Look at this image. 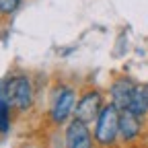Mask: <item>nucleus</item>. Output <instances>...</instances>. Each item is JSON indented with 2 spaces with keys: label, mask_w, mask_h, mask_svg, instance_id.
<instances>
[{
  "label": "nucleus",
  "mask_w": 148,
  "mask_h": 148,
  "mask_svg": "<svg viewBox=\"0 0 148 148\" xmlns=\"http://www.w3.org/2000/svg\"><path fill=\"white\" fill-rule=\"evenodd\" d=\"M4 95L6 101L10 105V109L14 111H27L33 105V84L29 80V76L25 74H14V76H8L4 82Z\"/></svg>",
  "instance_id": "1"
},
{
  "label": "nucleus",
  "mask_w": 148,
  "mask_h": 148,
  "mask_svg": "<svg viewBox=\"0 0 148 148\" xmlns=\"http://www.w3.org/2000/svg\"><path fill=\"white\" fill-rule=\"evenodd\" d=\"M119 115H121V111L113 103H107L103 107L101 115L97 119V125H95V140L101 146H109L115 142V138L119 134Z\"/></svg>",
  "instance_id": "2"
},
{
  "label": "nucleus",
  "mask_w": 148,
  "mask_h": 148,
  "mask_svg": "<svg viewBox=\"0 0 148 148\" xmlns=\"http://www.w3.org/2000/svg\"><path fill=\"white\" fill-rule=\"evenodd\" d=\"M103 107H105L103 105V95L97 88H88L76 101V107H74V119H78V121L88 125L90 121L99 119Z\"/></svg>",
  "instance_id": "3"
},
{
  "label": "nucleus",
  "mask_w": 148,
  "mask_h": 148,
  "mask_svg": "<svg viewBox=\"0 0 148 148\" xmlns=\"http://www.w3.org/2000/svg\"><path fill=\"white\" fill-rule=\"evenodd\" d=\"M74 107H76V90L72 86H60L51 99V109H49L51 121L64 123L70 115H74Z\"/></svg>",
  "instance_id": "4"
},
{
  "label": "nucleus",
  "mask_w": 148,
  "mask_h": 148,
  "mask_svg": "<svg viewBox=\"0 0 148 148\" xmlns=\"http://www.w3.org/2000/svg\"><path fill=\"white\" fill-rule=\"evenodd\" d=\"M136 88H138V84L132 78H127V76H121V78L113 80V84H111V88H109L111 103H113L119 111L130 109V103H132V99L136 95Z\"/></svg>",
  "instance_id": "5"
},
{
  "label": "nucleus",
  "mask_w": 148,
  "mask_h": 148,
  "mask_svg": "<svg viewBox=\"0 0 148 148\" xmlns=\"http://www.w3.org/2000/svg\"><path fill=\"white\" fill-rule=\"evenodd\" d=\"M66 148H92V136L86 123L72 119L66 125Z\"/></svg>",
  "instance_id": "6"
},
{
  "label": "nucleus",
  "mask_w": 148,
  "mask_h": 148,
  "mask_svg": "<svg viewBox=\"0 0 148 148\" xmlns=\"http://www.w3.org/2000/svg\"><path fill=\"white\" fill-rule=\"evenodd\" d=\"M142 132V117H138L132 111H121L119 115V136L123 142H130L138 138V134Z\"/></svg>",
  "instance_id": "7"
},
{
  "label": "nucleus",
  "mask_w": 148,
  "mask_h": 148,
  "mask_svg": "<svg viewBox=\"0 0 148 148\" xmlns=\"http://www.w3.org/2000/svg\"><path fill=\"white\" fill-rule=\"evenodd\" d=\"M127 111L136 113L138 117L148 115V90H146V86H144V84H138L136 95H134L132 103H130V109H127Z\"/></svg>",
  "instance_id": "8"
},
{
  "label": "nucleus",
  "mask_w": 148,
  "mask_h": 148,
  "mask_svg": "<svg viewBox=\"0 0 148 148\" xmlns=\"http://www.w3.org/2000/svg\"><path fill=\"white\" fill-rule=\"evenodd\" d=\"M10 127V105L4 95V82H0V132H8Z\"/></svg>",
  "instance_id": "9"
},
{
  "label": "nucleus",
  "mask_w": 148,
  "mask_h": 148,
  "mask_svg": "<svg viewBox=\"0 0 148 148\" xmlns=\"http://www.w3.org/2000/svg\"><path fill=\"white\" fill-rule=\"evenodd\" d=\"M21 0H0V16H10L18 10Z\"/></svg>",
  "instance_id": "10"
},
{
  "label": "nucleus",
  "mask_w": 148,
  "mask_h": 148,
  "mask_svg": "<svg viewBox=\"0 0 148 148\" xmlns=\"http://www.w3.org/2000/svg\"><path fill=\"white\" fill-rule=\"evenodd\" d=\"M144 86H146V90H148V82H146V84H144Z\"/></svg>",
  "instance_id": "11"
}]
</instances>
